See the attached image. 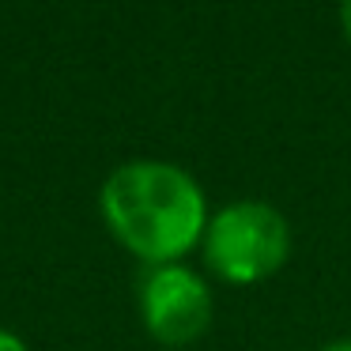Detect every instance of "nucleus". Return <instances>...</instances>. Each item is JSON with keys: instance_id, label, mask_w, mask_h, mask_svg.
Here are the masks:
<instances>
[{"instance_id": "obj_5", "label": "nucleus", "mask_w": 351, "mask_h": 351, "mask_svg": "<svg viewBox=\"0 0 351 351\" xmlns=\"http://www.w3.org/2000/svg\"><path fill=\"white\" fill-rule=\"evenodd\" d=\"M340 23H343V34L351 42V0H340Z\"/></svg>"}, {"instance_id": "obj_3", "label": "nucleus", "mask_w": 351, "mask_h": 351, "mask_svg": "<svg viewBox=\"0 0 351 351\" xmlns=\"http://www.w3.org/2000/svg\"><path fill=\"white\" fill-rule=\"evenodd\" d=\"M140 313L159 343H193L212 321V291L185 265H152L140 280Z\"/></svg>"}, {"instance_id": "obj_4", "label": "nucleus", "mask_w": 351, "mask_h": 351, "mask_svg": "<svg viewBox=\"0 0 351 351\" xmlns=\"http://www.w3.org/2000/svg\"><path fill=\"white\" fill-rule=\"evenodd\" d=\"M0 351H27V343L19 340L16 332H8V328H0Z\"/></svg>"}, {"instance_id": "obj_6", "label": "nucleus", "mask_w": 351, "mask_h": 351, "mask_svg": "<svg viewBox=\"0 0 351 351\" xmlns=\"http://www.w3.org/2000/svg\"><path fill=\"white\" fill-rule=\"evenodd\" d=\"M321 351H351V340H332V343H325Z\"/></svg>"}, {"instance_id": "obj_2", "label": "nucleus", "mask_w": 351, "mask_h": 351, "mask_svg": "<svg viewBox=\"0 0 351 351\" xmlns=\"http://www.w3.org/2000/svg\"><path fill=\"white\" fill-rule=\"evenodd\" d=\"M200 245L215 276L227 283H257L283 268L291 253V227L272 204L238 200L208 219Z\"/></svg>"}, {"instance_id": "obj_1", "label": "nucleus", "mask_w": 351, "mask_h": 351, "mask_svg": "<svg viewBox=\"0 0 351 351\" xmlns=\"http://www.w3.org/2000/svg\"><path fill=\"white\" fill-rule=\"evenodd\" d=\"M99 204L114 238L147 265H178L208 227L204 193L174 162L136 159L117 167Z\"/></svg>"}]
</instances>
